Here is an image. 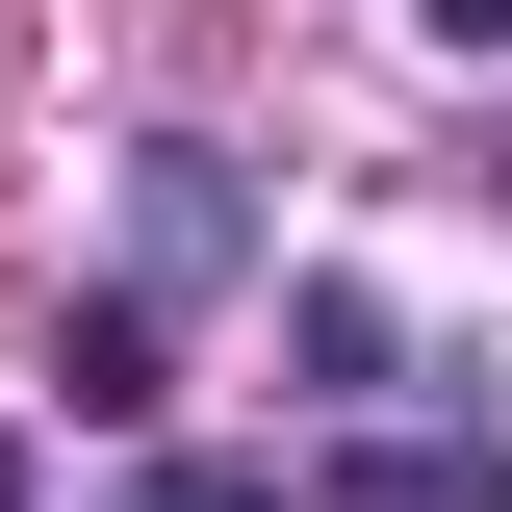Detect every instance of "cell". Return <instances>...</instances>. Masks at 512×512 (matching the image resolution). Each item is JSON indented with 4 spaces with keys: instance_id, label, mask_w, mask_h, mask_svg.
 I'll return each mask as SVG.
<instances>
[{
    "instance_id": "obj_2",
    "label": "cell",
    "mask_w": 512,
    "mask_h": 512,
    "mask_svg": "<svg viewBox=\"0 0 512 512\" xmlns=\"http://www.w3.org/2000/svg\"><path fill=\"white\" fill-rule=\"evenodd\" d=\"M52 384H77V436H128V410H154V282H128V308H77Z\"/></svg>"
},
{
    "instance_id": "obj_3",
    "label": "cell",
    "mask_w": 512,
    "mask_h": 512,
    "mask_svg": "<svg viewBox=\"0 0 512 512\" xmlns=\"http://www.w3.org/2000/svg\"><path fill=\"white\" fill-rule=\"evenodd\" d=\"M333 512H512V461H461V436H384V461H359Z\"/></svg>"
},
{
    "instance_id": "obj_4",
    "label": "cell",
    "mask_w": 512,
    "mask_h": 512,
    "mask_svg": "<svg viewBox=\"0 0 512 512\" xmlns=\"http://www.w3.org/2000/svg\"><path fill=\"white\" fill-rule=\"evenodd\" d=\"M282 359H308V410H359V384H384V308H359V282H308V308H282Z\"/></svg>"
},
{
    "instance_id": "obj_1",
    "label": "cell",
    "mask_w": 512,
    "mask_h": 512,
    "mask_svg": "<svg viewBox=\"0 0 512 512\" xmlns=\"http://www.w3.org/2000/svg\"><path fill=\"white\" fill-rule=\"evenodd\" d=\"M128 256L205 282V256H231V154H128Z\"/></svg>"
}]
</instances>
